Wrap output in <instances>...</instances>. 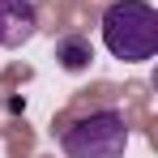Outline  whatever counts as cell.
<instances>
[{
	"instance_id": "6da1fadb",
	"label": "cell",
	"mask_w": 158,
	"mask_h": 158,
	"mask_svg": "<svg viewBox=\"0 0 158 158\" xmlns=\"http://www.w3.org/2000/svg\"><path fill=\"white\" fill-rule=\"evenodd\" d=\"M103 43L124 64L154 60V52H158V9L150 0H115L103 13Z\"/></svg>"
},
{
	"instance_id": "7a4b0ae2",
	"label": "cell",
	"mask_w": 158,
	"mask_h": 158,
	"mask_svg": "<svg viewBox=\"0 0 158 158\" xmlns=\"http://www.w3.org/2000/svg\"><path fill=\"white\" fill-rule=\"evenodd\" d=\"M60 150H64V158H124L128 124L115 107L90 111L60 132Z\"/></svg>"
},
{
	"instance_id": "3957f363",
	"label": "cell",
	"mask_w": 158,
	"mask_h": 158,
	"mask_svg": "<svg viewBox=\"0 0 158 158\" xmlns=\"http://www.w3.org/2000/svg\"><path fill=\"white\" fill-rule=\"evenodd\" d=\"M39 30V9L30 0H0V47H22Z\"/></svg>"
},
{
	"instance_id": "277c9868",
	"label": "cell",
	"mask_w": 158,
	"mask_h": 158,
	"mask_svg": "<svg viewBox=\"0 0 158 158\" xmlns=\"http://www.w3.org/2000/svg\"><path fill=\"white\" fill-rule=\"evenodd\" d=\"M56 60H60L64 73H85L90 60H94V47H90L85 34H64V39L56 43Z\"/></svg>"
}]
</instances>
